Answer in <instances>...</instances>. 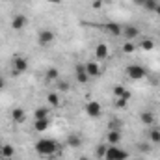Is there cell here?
Segmentation results:
<instances>
[{
    "mask_svg": "<svg viewBox=\"0 0 160 160\" xmlns=\"http://www.w3.org/2000/svg\"><path fill=\"white\" fill-rule=\"evenodd\" d=\"M127 157H128V153L125 149H121L118 145H108L106 155L102 160H127Z\"/></svg>",
    "mask_w": 160,
    "mask_h": 160,
    "instance_id": "cell-3",
    "label": "cell"
},
{
    "mask_svg": "<svg viewBox=\"0 0 160 160\" xmlns=\"http://www.w3.org/2000/svg\"><path fill=\"white\" fill-rule=\"evenodd\" d=\"M106 149H108V145H99V147H97V151H95V153H97L95 157H97V158H104Z\"/></svg>",
    "mask_w": 160,
    "mask_h": 160,
    "instance_id": "cell-26",
    "label": "cell"
},
{
    "mask_svg": "<svg viewBox=\"0 0 160 160\" xmlns=\"http://www.w3.org/2000/svg\"><path fill=\"white\" fill-rule=\"evenodd\" d=\"M4 160H11V158H4Z\"/></svg>",
    "mask_w": 160,
    "mask_h": 160,
    "instance_id": "cell-35",
    "label": "cell"
},
{
    "mask_svg": "<svg viewBox=\"0 0 160 160\" xmlns=\"http://www.w3.org/2000/svg\"><path fill=\"white\" fill-rule=\"evenodd\" d=\"M140 121H142L143 125H147V127H155V125H157V118H155V114L149 112V110H143V112L140 114Z\"/></svg>",
    "mask_w": 160,
    "mask_h": 160,
    "instance_id": "cell-9",
    "label": "cell"
},
{
    "mask_svg": "<svg viewBox=\"0 0 160 160\" xmlns=\"http://www.w3.org/2000/svg\"><path fill=\"white\" fill-rule=\"evenodd\" d=\"M77 78H78V82H82V84H86V82H89V75H88V71H86V67H84V63L82 65H77Z\"/></svg>",
    "mask_w": 160,
    "mask_h": 160,
    "instance_id": "cell-16",
    "label": "cell"
},
{
    "mask_svg": "<svg viewBox=\"0 0 160 160\" xmlns=\"http://www.w3.org/2000/svg\"><path fill=\"white\" fill-rule=\"evenodd\" d=\"M58 86H60V89H62V91H67V89H69V84H63V82H60Z\"/></svg>",
    "mask_w": 160,
    "mask_h": 160,
    "instance_id": "cell-30",
    "label": "cell"
},
{
    "mask_svg": "<svg viewBox=\"0 0 160 160\" xmlns=\"http://www.w3.org/2000/svg\"><path fill=\"white\" fill-rule=\"evenodd\" d=\"M138 160H145V158H138Z\"/></svg>",
    "mask_w": 160,
    "mask_h": 160,
    "instance_id": "cell-36",
    "label": "cell"
},
{
    "mask_svg": "<svg viewBox=\"0 0 160 160\" xmlns=\"http://www.w3.org/2000/svg\"><path fill=\"white\" fill-rule=\"evenodd\" d=\"M45 78H47V80H54V82H56V80H60V73H58V69H56V67H50V69L47 71Z\"/></svg>",
    "mask_w": 160,
    "mask_h": 160,
    "instance_id": "cell-23",
    "label": "cell"
},
{
    "mask_svg": "<svg viewBox=\"0 0 160 160\" xmlns=\"http://www.w3.org/2000/svg\"><path fill=\"white\" fill-rule=\"evenodd\" d=\"M4 86H6V80H4V77H2V75H0V89H2Z\"/></svg>",
    "mask_w": 160,
    "mask_h": 160,
    "instance_id": "cell-31",
    "label": "cell"
},
{
    "mask_svg": "<svg viewBox=\"0 0 160 160\" xmlns=\"http://www.w3.org/2000/svg\"><path fill=\"white\" fill-rule=\"evenodd\" d=\"M112 93H114V97L116 99H130V91L125 88V86H114V89H112Z\"/></svg>",
    "mask_w": 160,
    "mask_h": 160,
    "instance_id": "cell-13",
    "label": "cell"
},
{
    "mask_svg": "<svg viewBox=\"0 0 160 160\" xmlns=\"http://www.w3.org/2000/svg\"><path fill=\"white\" fill-rule=\"evenodd\" d=\"M47 102H48V106H50V108H56V106H60V93H48V97H47Z\"/></svg>",
    "mask_w": 160,
    "mask_h": 160,
    "instance_id": "cell-20",
    "label": "cell"
},
{
    "mask_svg": "<svg viewBox=\"0 0 160 160\" xmlns=\"http://www.w3.org/2000/svg\"><path fill=\"white\" fill-rule=\"evenodd\" d=\"M155 48V41L153 39H142L140 41V50H145V52H149V50H153Z\"/></svg>",
    "mask_w": 160,
    "mask_h": 160,
    "instance_id": "cell-21",
    "label": "cell"
},
{
    "mask_svg": "<svg viewBox=\"0 0 160 160\" xmlns=\"http://www.w3.org/2000/svg\"><path fill=\"white\" fill-rule=\"evenodd\" d=\"M108 54H110V50H108L106 43H99L95 47V60H104V58H108Z\"/></svg>",
    "mask_w": 160,
    "mask_h": 160,
    "instance_id": "cell-11",
    "label": "cell"
},
{
    "mask_svg": "<svg viewBox=\"0 0 160 160\" xmlns=\"http://www.w3.org/2000/svg\"><path fill=\"white\" fill-rule=\"evenodd\" d=\"M158 95H160V86H158Z\"/></svg>",
    "mask_w": 160,
    "mask_h": 160,
    "instance_id": "cell-34",
    "label": "cell"
},
{
    "mask_svg": "<svg viewBox=\"0 0 160 160\" xmlns=\"http://www.w3.org/2000/svg\"><path fill=\"white\" fill-rule=\"evenodd\" d=\"M15 155V147L11 145V143H4V145H0V158H11Z\"/></svg>",
    "mask_w": 160,
    "mask_h": 160,
    "instance_id": "cell-15",
    "label": "cell"
},
{
    "mask_svg": "<svg viewBox=\"0 0 160 160\" xmlns=\"http://www.w3.org/2000/svg\"><path fill=\"white\" fill-rule=\"evenodd\" d=\"M86 114L89 116V118H101V114H102V106H101V102H97V101H89L88 104H86Z\"/></svg>",
    "mask_w": 160,
    "mask_h": 160,
    "instance_id": "cell-4",
    "label": "cell"
},
{
    "mask_svg": "<svg viewBox=\"0 0 160 160\" xmlns=\"http://www.w3.org/2000/svg\"><path fill=\"white\" fill-rule=\"evenodd\" d=\"M106 140L110 145H118L121 142V130L119 128H108V134H106Z\"/></svg>",
    "mask_w": 160,
    "mask_h": 160,
    "instance_id": "cell-10",
    "label": "cell"
},
{
    "mask_svg": "<svg viewBox=\"0 0 160 160\" xmlns=\"http://www.w3.org/2000/svg\"><path fill=\"white\" fill-rule=\"evenodd\" d=\"M155 13H157V15L160 17V2H158V6H157V9H155Z\"/></svg>",
    "mask_w": 160,
    "mask_h": 160,
    "instance_id": "cell-33",
    "label": "cell"
},
{
    "mask_svg": "<svg viewBox=\"0 0 160 160\" xmlns=\"http://www.w3.org/2000/svg\"><path fill=\"white\" fill-rule=\"evenodd\" d=\"M104 28H106V32H108V34H112V36H116V38L123 34V26L116 24V22H108V24H106Z\"/></svg>",
    "mask_w": 160,
    "mask_h": 160,
    "instance_id": "cell-18",
    "label": "cell"
},
{
    "mask_svg": "<svg viewBox=\"0 0 160 160\" xmlns=\"http://www.w3.org/2000/svg\"><path fill=\"white\" fill-rule=\"evenodd\" d=\"M67 143H69L71 147H80V143H82V142L78 140V136H69V140H67Z\"/></svg>",
    "mask_w": 160,
    "mask_h": 160,
    "instance_id": "cell-27",
    "label": "cell"
},
{
    "mask_svg": "<svg viewBox=\"0 0 160 160\" xmlns=\"http://www.w3.org/2000/svg\"><path fill=\"white\" fill-rule=\"evenodd\" d=\"M47 2H50V4H54V6H58V4H62V0H47Z\"/></svg>",
    "mask_w": 160,
    "mask_h": 160,
    "instance_id": "cell-32",
    "label": "cell"
},
{
    "mask_svg": "<svg viewBox=\"0 0 160 160\" xmlns=\"http://www.w3.org/2000/svg\"><path fill=\"white\" fill-rule=\"evenodd\" d=\"M38 41H39V45H50L52 41H54V32L52 30H41L39 34H38Z\"/></svg>",
    "mask_w": 160,
    "mask_h": 160,
    "instance_id": "cell-8",
    "label": "cell"
},
{
    "mask_svg": "<svg viewBox=\"0 0 160 160\" xmlns=\"http://www.w3.org/2000/svg\"><path fill=\"white\" fill-rule=\"evenodd\" d=\"M34 118H36V119H47V118H50V108H48V106H39V108H36Z\"/></svg>",
    "mask_w": 160,
    "mask_h": 160,
    "instance_id": "cell-17",
    "label": "cell"
},
{
    "mask_svg": "<svg viewBox=\"0 0 160 160\" xmlns=\"http://www.w3.org/2000/svg\"><path fill=\"white\" fill-rule=\"evenodd\" d=\"M145 9H149V11H155L157 9V6H158V2L157 0H138Z\"/></svg>",
    "mask_w": 160,
    "mask_h": 160,
    "instance_id": "cell-22",
    "label": "cell"
},
{
    "mask_svg": "<svg viewBox=\"0 0 160 160\" xmlns=\"http://www.w3.org/2000/svg\"><path fill=\"white\" fill-rule=\"evenodd\" d=\"M28 69V60L22 58V56H17L13 60V75H21Z\"/></svg>",
    "mask_w": 160,
    "mask_h": 160,
    "instance_id": "cell-6",
    "label": "cell"
},
{
    "mask_svg": "<svg viewBox=\"0 0 160 160\" xmlns=\"http://www.w3.org/2000/svg\"><path fill=\"white\" fill-rule=\"evenodd\" d=\"M91 6H93V9H101L102 8V0H93Z\"/></svg>",
    "mask_w": 160,
    "mask_h": 160,
    "instance_id": "cell-28",
    "label": "cell"
},
{
    "mask_svg": "<svg viewBox=\"0 0 160 160\" xmlns=\"http://www.w3.org/2000/svg\"><path fill=\"white\" fill-rule=\"evenodd\" d=\"M48 127H50V118H47V119H36V123H34V128L38 132H45Z\"/></svg>",
    "mask_w": 160,
    "mask_h": 160,
    "instance_id": "cell-19",
    "label": "cell"
},
{
    "mask_svg": "<svg viewBox=\"0 0 160 160\" xmlns=\"http://www.w3.org/2000/svg\"><path fill=\"white\" fill-rule=\"evenodd\" d=\"M136 50V45L134 43H130V41H127L125 45H123V52H127V54H130V52H134Z\"/></svg>",
    "mask_w": 160,
    "mask_h": 160,
    "instance_id": "cell-25",
    "label": "cell"
},
{
    "mask_svg": "<svg viewBox=\"0 0 160 160\" xmlns=\"http://www.w3.org/2000/svg\"><path fill=\"white\" fill-rule=\"evenodd\" d=\"M84 67H86V71H88V75H89V78H97L99 75H101V67H99V63L97 62H86L84 63Z\"/></svg>",
    "mask_w": 160,
    "mask_h": 160,
    "instance_id": "cell-7",
    "label": "cell"
},
{
    "mask_svg": "<svg viewBox=\"0 0 160 160\" xmlns=\"http://www.w3.org/2000/svg\"><path fill=\"white\" fill-rule=\"evenodd\" d=\"M11 119H13V123H17V125L24 123L26 121V112L22 108H13L11 110Z\"/></svg>",
    "mask_w": 160,
    "mask_h": 160,
    "instance_id": "cell-14",
    "label": "cell"
},
{
    "mask_svg": "<svg viewBox=\"0 0 160 160\" xmlns=\"http://www.w3.org/2000/svg\"><path fill=\"white\" fill-rule=\"evenodd\" d=\"M26 22H28L26 15H15L13 21H11V28H13V30H22V28L26 26Z\"/></svg>",
    "mask_w": 160,
    "mask_h": 160,
    "instance_id": "cell-12",
    "label": "cell"
},
{
    "mask_svg": "<svg viewBox=\"0 0 160 160\" xmlns=\"http://www.w3.org/2000/svg\"><path fill=\"white\" fill-rule=\"evenodd\" d=\"M125 39L132 41L136 39V38H140L142 36V32H140V28L138 26H134V24H127V26H123V34H121Z\"/></svg>",
    "mask_w": 160,
    "mask_h": 160,
    "instance_id": "cell-5",
    "label": "cell"
},
{
    "mask_svg": "<svg viewBox=\"0 0 160 160\" xmlns=\"http://www.w3.org/2000/svg\"><path fill=\"white\" fill-rule=\"evenodd\" d=\"M125 75H127V78L128 80H143L145 78V69L142 67V65H138V63H128L127 67H125Z\"/></svg>",
    "mask_w": 160,
    "mask_h": 160,
    "instance_id": "cell-2",
    "label": "cell"
},
{
    "mask_svg": "<svg viewBox=\"0 0 160 160\" xmlns=\"http://www.w3.org/2000/svg\"><path fill=\"white\" fill-rule=\"evenodd\" d=\"M58 151V143L50 138H41L36 142V153L41 157H50Z\"/></svg>",
    "mask_w": 160,
    "mask_h": 160,
    "instance_id": "cell-1",
    "label": "cell"
},
{
    "mask_svg": "<svg viewBox=\"0 0 160 160\" xmlns=\"http://www.w3.org/2000/svg\"><path fill=\"white\" fill-rule=\"evenodd\" d=\"M127 102H128L127 99H118V106H119V108H125V106H127Z\"/></svg>",
    "mask_w": 160,
    "mask_h": 160,
    "instance_id": "cell-29",
    "label": "cell"
},
{
    "mask_svg": "<svg viewBox=\"0 0 160 160\" xmlns=\"http://www.w3.org/2000/svg\"><path fill=\"white\" fill-rule=\"evenodd\" d=\"M149 140H151V142H155V143H160V128L155 127V128L149 132Z\"/></svg>",
    "mask_w": 160,
    "mask_h": 160,
    "instance_id": "cell-24",
    "label": "cell"
}]
</instances>
